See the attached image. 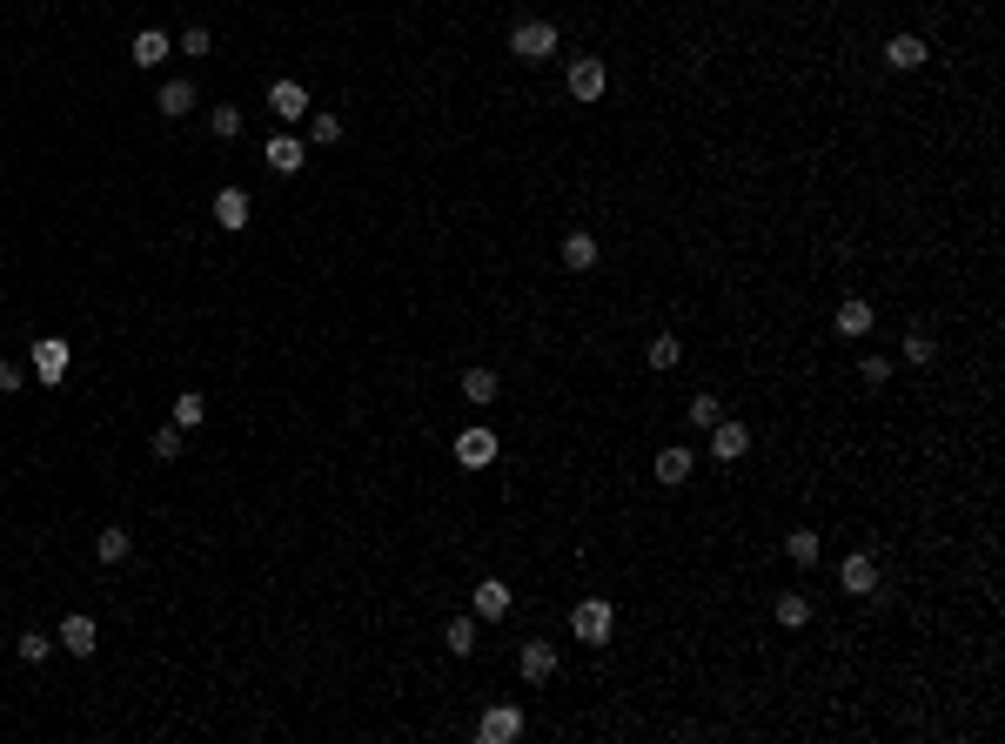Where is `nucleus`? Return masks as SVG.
I'll return each instance as SVG.
<instances>
[{"label":"nucleus","mask_w":1005,"mask_h":744,"mask_svg":"<svg viewBox=\"0 0 1005 744\" xmlns=\"http://www.w3.org/2000/svg\"><path fill=\"white\" fill-rule=\"evenodd\" d=\"M195 101H201L195 81H181V74H175V81H161V94H155L161 121H181V114H195Z\"/></svg>","instance_id":"obj_18"},{"label":"nucleus","mask_w":1005,"mask_h":744,"mask_svg":"<svg viewBox=\"0 0 1005 744\" xmlns=\"http://www.w3.org/2000/svg\"><path fill=\"white\" fill-rule=\"evenodd\" d=\"M510 54H516V61H530V68H536V61H550V54H557V27H550V21H516L510 27Z\"/></svg>","instance_id":"obj_4"},{"label":"nucleus","mask_w":1005,"mask_h":744,"mask_svg":"<svg viewBox=\"0 0 1005 744\" xmlns=\"http://www.w3.org/2000/svg\"><path fill=\"white\" fill-rule=\"evenodd\" d=\"M778 624L784 631H804V624H811V597H804V590H784L778 597Z\"/></svg>","instance_id":"obj_26"},{"label":"nucleus","mask_w":1005,"mask_h":744,"mask_svg":"<svg viewBox=\"0 0 1005 744\" xmlns=\"http://www.w3.org/2000/svg\"><path fill=\"white\" fill-rule=\"evenodd\" d=\"M309 141H315V148H335V141H342V114L309 108Z\"/></svg>","instance_id":"obj_30"},{"label":"nucleus","mask_w":1005,"mask_h":744,"mask_svg":"<svg viewBox=\"0 0 1005 744\" xmlns=\"http://www.w3.org/2000/svg\"><path fill=\"white\" fill-rule=\"evenodd\" d=\"M128 550H134V537L121 530V523H108V530L94 537V557H101V564H128Z\"/></svg>","instance_id":"obj_23"},{"label":"nucleus","mask_w":1005,"mask_h":744,"mask_svg":"<svg viewBox=\"0 0 1005 744\" xmlns=\"http://www.w3.org/2000/svg\"><path fill=\"white\" fill-rule=\"evenodd\" d=\"M21 383H27V369H21V362H7V356H0V396H14Z\"/></svg>","instance_id":"obj_35"},{"label":"nucleus","mask_w":1005,"mask_h":744,"mask_svg":"<svg viewBox=\"0 0 1005 744\" xmlns=\"http://www.w3.org/2000/svg\"><path fill=\"white\" fill-rule=\"evenodd\" d=\"M201 423H208V396H201V389H181L175 396V429H201Z\"/></svg>","instance_id":"obj_25"},{"label":"nucleus","mask_w":1005,"mask_h":744,"mask_svg":"<svg viewBox=\"0 0 1005 744\" xmlns=\"http://www.w3.org/2000/svg\"><path fill=\"white\" fill-rule=\"evenodd\" d=\"M516 590L503 584V577H483V584L469 590V617H483V624H496V617H510Z\"/></svg>","instance_id":"obj_7"},{"label":"nucleus","mask_w":1005,"mask_h":744,"mask_svg":"<svg viewBox=\"0 0 1005 744\" xmlns=\"http://www.w3.org/2000/svg\"><path fill=\"white\" fill-rule=\"evenodd\" d=\"M67 362H74L67 336H34V349H27V369H34V383H47V389L67 383Z\"/></svg>","instance_id":"obj_2"},{"label":"nucleus","mask_w":1005,"mask_h":744,"mask_svg":"<svg viewBox=\"0 0 1005 744\" xmlns=\"http://www.w3.org/2000/svg\"><path fill=\"white\" fill-rule=\"evenodd\" d=\"M208 47H215L208 27H188V34H181V54H208Z\"/></svg>","instance_id":"obj_36"},{"label":"nucleus","mask_w":1005,"mask_h":744,"mask_svg":"<svg viewBox=\"0 0 1005 744\" xmlns=\"http://www.w3.org/2000/svg\"><path fill=\"white\" fill-rule=\"evenodd\" d=\"M684 416H691V429H711L717 416H724V403H717L711 389H697V396H691V409H684Z\"/></svg>","instance_id":"obj_31"},{"label":"nucleus","mask_w":1005,"mask_h":744,"mask_svg":"<svg viewBox=\"0 0 1005 744\" xmlns=\"http://www.w3.org/2000/svg\"><path fill=\"white\" fill-rule=\"evenodd\" d=\"M597 262H603L597 235H590V228H570V235H563V269H570V275H590Z\"/></svg>","instance_id":"obj_14"},{"label":"nucleus","mask_w":1005,"mask_h":744,"mask_svg":"<svg viewBox=\"0 0 1005 744\" xmlns=\"http://www.w3.org/2000/svg\"><path fill=\"white\" fill-rule=\"evenodd\" d=\"M691 470H697V456L684 450V443L657 450V483H664V490H684V483H691Z\"/></svg>","instance_id":"obj_16"},{"label":"nucleus","mask_w":1005,"mask_h":744,"mask_svg":"<svg viewBox=\"0 0 1005 744\" xmlns=\"http://www.w3.org/2000/svg\"><path fill=\"white\" fill-rule=\"evenodd\" d=\"M831 329H838V336H851V342H865L871 329H878V316H871L865 295H845V302H838V316H831Z\"/></svg>","instance_id":"obj_11"},{"label":"nucleus","mask_w":1005,"mask_h":744,"mask_svg":"<svg viewBox=\"0 0 1005 744\" xmlns=\"http://www.w3.org/2000/svg\"><path fill=\"white\" fill-rule=\"evenodd\" d=\"M496 389H503V376H496V369H469V376H463V396H469V403H496Z\"/></svg>","instance_id":"obj_29"},{"label":"nucleus","mask_w":1005,"mask_h":744,"mask_svg":"<svg viewBox=\"0 0 1005 744\" xmlns=\"http://www.w3.org/2000/svg\"><path fill=\"white\" fill-rule=\"evenodd\" d=\"M858 376H865V389H885V383H892V362H885V356H865V362H858Z\"/></svg>","instance_id":"obj_33"},{"label":"nucleus","mask_w":1005,"mask_h":744,"mask_svg":"<svg viewBox=\"0 0 1005 744\" xmlns=\"http://www.w3.org/2000/svg\"><path fill=\"white\" fill-rule=\"evenodd\" d=\"M925 54H932V47L918 41V34H892V41H885V68L912 74V68H925Z\"/></svg>","instance_id":"obj_17"},{"label":"nucleus","mask_w":1005,"mask_h":744,"mask_svg":"<svg viewBox=\"0 0 1005 744\" xmlns=\"http://www.w3.org/2000/svg\"><path fill=\"white\" fill-rule=\"evenodd\" d=\"M570 637L590 644V651L610 644V637H617V610H610V597H583V604L570 610Z\"/></svg>","instance_id":"obj_1"},{"label":"nucleus","mask_w":1005,"mask_h":744,"mask_svg":"<svg viewBox=\"0 0 1005 744\" xmlns=\"http://www.w3.org/2000/svg\"><path fill=\"white\" fill-rule=\"evenodd\" d=\"M644 362L657 369V376H664V369H677V362H684V342L664 329V336H650V342H644Z\"/></svg>","instance_id":"obj_21"},{"label":"nucleus","mask_w":1005,"mask_h":744,"mask_svg":"<svg viewBox=\"0 0 1005 744\" xmlns=\"http://www.w3.org/2000/svg\"><path fill=\"white\" fill-rule=\"evenodd\" d=\"M938 362V336L932 329H905V369H932Z\"/></svg>","instance_id":"obj_22"},{"label":"nucleus","mask_w":1005,"mask_h":744,"mask_svg":"<svg viewBox=\"0 0 1005 744\" xmlns=\"http://www.w3.org/2000/svg\"><path fill=\"white\" fill-rule=\"evenodd\" d=\"M268 168H275V175H302V168H309V148H302V141H295V135H275V141H268Z\"/></svg>","instance_id":"obj_19"},{"label":"nucleus","mask_w":1005,"mask_h":744,"mask_svg":"<svg viewBox=\"0 0 1005 744\" xmlns=\"http://www.w3.org/2000/svg\"><path fill=\"white\" fill-rule=\"evenodd\" d=\"M818 550H825V543H818V530H791V537H784V557H791V564H804V570L818 564Z\"/></svg>","instance_id":"obj_27"},{"label":"nucleus","mask_w":1005,"mask_h":744,"mask_svg":"<svg viewBox=\"0 0 1005 744\" xmlns=\"http://www.w3.org/2000/svg\"><path fill=\"white\" fill-rule=\"evenodd\" d=\"M268 114L275 121H309V88L302 81H268Z\"/></svg>","instance_id":"obj_9"},{"label":"nucleus","mask_w":1005,"mask_h":744,"mask_svg":"<svg viewBox=\"0 0 1005 744\" xmlns=\"http://www.w3.org/2000/svg\"><path fill=\"white\" fill-rule=\"evenodd\" d=\"M54 644H61L67 657H94V651H101V624H94L88 610H74V617H61V631H54Z\"/></svg>","instance_id":"obj_6"},{"label":"nucleus","mask_w":1005,"mask_h":744,"mask_svg":"<svg viewBox=\"0 0 1005 744\" xmlns=\"http://www.w3.org/2000/svg\"><path fill=\"white\" fill-rule=\"evenodd\" d=\"M523 738V704H490L476 718V744H516Z\"/></svg>","instance_id":"obj_5"},{"label":"nucleus","mask_w":1005,"mask_h":744,"mask_svg":"<svg viewBox=\"0 0 1005 744\" xmlns=\"http://www.w3.org/2000/svg\"><path fill=\"white\" fill-rule=\"evenodd\" d=\"M248 215H255V208H248L242 188H215V228H222V235H242Z\"/></svg>","instance_id":"obj_15"},{"label":"nucleus","mask_w":1005,"mask_h":744,"mask_svg":"<svg viewBox=\"0 0 1005 744\" xmlns=\"http://www.w3.org/2000/svg\"><path fill=\"white\" fill-rule=\"evenodd\" d=\"M148 450H155V463H175V456H181V429L175 423L155 429V436H148Z\"/></svg>","instance_id":"obj_32"},{"label":"nucleus","mask_w":1005,"mask_h":744,"mask_svg":"<svg viewBox=\"0 0 1005 744\" xmlns=\"http://www.w3.org/2000/svg\"><path fill=\"white\" fill-rule=\"evenodd\" d=\"M14 657H21V664H47V657H54V637H47V631H21V637H14Z\"/></svg>","instance_id":"obj_28"},{"label":"nucleus","mask_w":1005,"mask_h":744,"mask_svg":"<svg viewBox=\"0 0 1005 744\" xmlns=\"http://www.w3.org/2000/svg\"><path fill=\"white\" fill-rule=\"evenodd\" d=\"M443 651H449V657H469V651H476V617H449V624H443Z\"/></svg>","instance_id":"obj_24"},{"label":"nucleus","mask_w":1005,"mask_h":744,"mask_svg":"<svg viewBox=\"0 0 1005 744\" xmlns=\"http://www.w3.org/2000/svg\"><path fill=\"white\" fill-rule=\"evenodd\" d=\"M557 664H563L557 644H543V637H530V644L516 651V671L530 677V684H550V677H557Z\"/></svg>","instance_id":"obj_10"},{"label":"nucleus","mask_w":1005,"mask_h":744,"mask_svg":"<svg viewBox=\"0 0 1005 744\" xmlns=\"http://www.w3.org/2000/svg\"><path fill=\"white\" fill-rule=\"evenodd\" d=\"M838 584H845L851 597H871V590H878V557H871V550H851L845 564H838Z\"/></svg>","instance_id":"obj_13"},{"label":"nucleus","mask_w":1005,"mask_h":744,"mask_svg":"<svg viewBox=\"0 0 1005 744\" xmlns=\"http://www.w3.org/2000/svg\"><path fill=\"white\" fill-rule=\"evenodd\" d=\"M208 121H215V141H235V135H242V108H215Z\"/></svg>","instance_id":"obj_34"},{"label":"nucleus","mask_w":1005,"mask_h":744,"mask_svg":"<svg viewBox=\"0 0 1005 744\" xmlns=\"http://www.w3.org/2000/svg\"><path fill=\"white\" fill-rule=\"evenodd\" d=\"M563 88H570V101L597 108V101H603V88H610V68H603L597 54H577V61L563 68Z\"/></svg>","instance_id":"obj_3"},{"label":"nucleus","mask_w":1005,"mask_h":744,"mask_svg":"<svg viewBox=\"0 0 1005 744\" xmlns=\"http://www.w3.org/2000/svg\"><path fill=\"white\" fill-rule=\"evenodd\" d=\"M168 54H175V41H168L161 27H148V34H134V54H128V61H134V68H161Z\"/></svg>","instance_id":"obj_20"},{"label":"nucleus","mask_w":1005,"mask_h":744,"mask_svg":"<svg viewBox=\"0 0 1005 744\" xmlns=\"http://www.w3.org/2000/svg\"><path fill=\"white\" fill-rule=\"evenodd\" d=\"M496 450H503L496 429H456V463H463V470H490Z\"/></svg>","instance_id":"obj_8"},{"label":"nucleus","mask_w":1005,"mask_h":744,"mask_svg":"<svg viewBox=\"0 0 1005 744\" xmlns=\"http://www.w3.org/2000/svg\"><path fill=\"white\" fill-rule=\"evenodd\" d=\"M711 456H717V463H744V456H751V429L717 416V423H711Z\"/></svg>","instance_id":"obj_12"}]
</instances>
